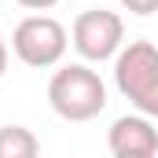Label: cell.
I'll list each match as a JSON object with an SVG mask.
<instances>
[{
    "label": "cell",
    "mask_w": 158,
    "mask_h": 158,
    "mask_svg": "<svg viewBox=\"0 0 158 158\" xmlns=\"http://www.w3.org/2000/svg\"><path fill=\"white\" fill-rule=\"evenodd\" d=\"M48 103L63 121H92L107 110V85L88 63H70L52 74Z\"/></svg>",
    "instance_id": "1"
},
{
    "label": "cell",
    "mask_w": 158,
    "mask_h": 158,
    "mask_svg": "<svg viewBox=\"0 0 158 158\" xmlns=\"http://www.w3.org/2000/svg\"><path fill=\"white\" fill-rule=\"evenodd\" d=\"M118 92L147 118H158V48L151 40H129L114 55Z\"/></svg>",
    "instance_id": "2"
},
{
    "label": "cell",
    "mask_w": 158,
    "mask_h": 158,
    "mask_svg": "<svg viewBox=\"0 0 158 158\" xmlns=\"http://www.w3.org/2000/svg\"><path fill=\"white\" fill-rule=\"evenodd\" d=\"M66 44H70L66 26H63L59 19H52V15H30V19H22V22L15 26V33H11L15 55H19L26 66H33V70L59 66L63 55H66Z\"/></svg>",
    "instance_id": "3"
},
{
    "label": "cell",
    "mask_w": 158,
    "mask_h": 158,
    "mask_svg": "<svg viewBox=\"0 0 158 158\" xmlns=\"http://www.w3.org/2000/svg\"><path fill=\"white\" fill-rule=\"evenodd\" d=\"M70 40H74V48L85 63H107L125 44V22H121L118 11L92 7V11H81L74 19Z\"/></svg>",
    "instance_id": "4"
},
{
    "label": "cell",
    "mask_w": 158,
    "mask_h": 158,
    "mask_svg": "<svg viewBox=\"0 0 158 158\" xmlns=\"http://www.w3.org/2000/svg\"><path fill=\"white\" fill-rule=\"evenodd\" d=\"M107 147L114 158H151L158 155V129L147 114H125L110 125Z\"/></svg>",
    "instance_id": "5"
},
{
    "label": "cell",
    "mask_w": 158,
    "mask_h": 158,
    "mask_svg": "<svg viewBox=\"0 0 158 158\" xmlns=\"http://www.w3.org/2000/svg\"><path fill=\"white\" fill-rule=\"evenodd\" d=\"M40 151V140L26 125H4L0 129V158H33Z\"/></svg>",
    "instance_id": "6"
},
{
    "label": "cell",
    "mask_w": 158,
    "mask_h": 158,
    "mask_svg": "<svg viewBox=\"0 0 158 158\" xmlns=\"http://www.w3.org/2000/svg\"><path fill=\"white\" fill-rule=\"evenodd\" d=\"M121 7L132 11V15H140V19H147V15L158 11V0H121Z\"/></svg>",
    "instance_id": "7"
},
{
    "label": "cell",
    "mask_w": 158,
    "mask_h": 158,
    "mask_svg": "<svg viewBox=\"0 0 158 158\" xmlns=\"http://www.w3.org/2000/svg\"><path fill=\"white\" fill-rule=\"evenodd\" d=\"M15 4H22V7H30V11H48V7H55L59 0H15Z\"/></svg>",
    "instance_id": "8"
},
{
    "label": "cell",
    "mask_w": 158,
    "mask_h": 158,
    "mask_svg": "<svg viewBox=\"0 0 158 158\" xmlns=\"http://www.w3.org/2000/svg\"><path fill=\"white\" fill-rule=\"evenodd\" d=\"M4 74H7V44L0 40V77H4Z\"/></svg>",
    "instance_id": "9"
}]
</instances>
